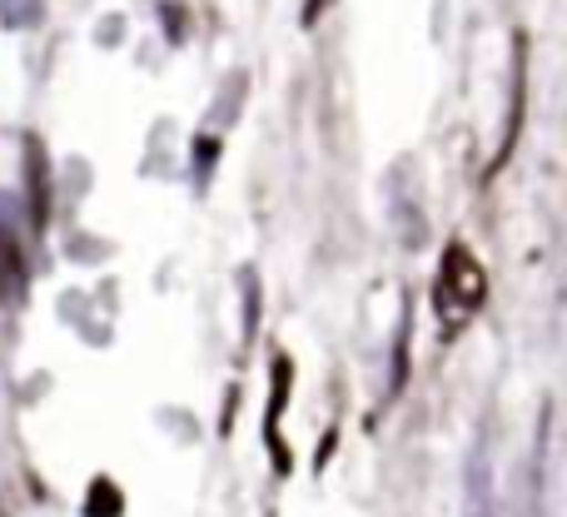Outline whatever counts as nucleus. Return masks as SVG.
Returning <instances> with one entry per match:
<instances>
[{"label":"nucleus","instance_id":"obj_3","mask_svg":"<svg viewBox=\"0 0 567 517\" xmlns=\"http://www.w3.org/2000/svg\"><path fill=\"white\" fill-rule=\"evenodd\" d=\"M30 189H35V225L50 219V199H45V159H40L35 139H30Z\"/></svg>","mask_w":567,"mask_h":517},{"label":"nucleus","instance_id":"obj_2","mask_svg":"<svg viewBox=\"0 0 567 517\" xmlns=\"http://www.w3.org/2000/svg\"><path fill=\"white\" fill-rule=\"evenodd\" d=\"M468 517H498V508H493V478L478 458L468 463Z\"/></svg>","mask_w":567,"mask_h":517},{"label":"nucleus","instance_id":"obj_4","mask_svg":"<svg viewBox=\"0 0 567 517\" xmlns=\"http://www.w3.org/2000/svg\"><path fill=\"white\" fill-rule=\"evenodd\" d=\"M85 513H90V517H115V513H120V508H115V488H110V483H95V508L85 503Z\"/></svg>","mask_w":567,"mask_h":517},{"label":"nucleus","instance_id":"obj_5","mask_svg":"<svg viewBox=\"0 0 567 517\" xmlns=\"http://www.w3.org/2000/svg\"><path fill=\"white\" fill-rule=\"evenodd\" d=\"M329 6V0H309V6H303V25H313V20H319V10Z\"/></svg>","mask_w":567,"mask_h":517},{"label":"nucleus","instance_id":"obj_1","mask_svg":"<svg viewBox=\"0 0 567 517\" xmlns=\"http://www.w3.org/2000/svg\"><path fill=\"white\" fill-rule=\"evenodd\" d=\"M443 289L458 299V309H478L483 293H488V279H483L478 259L463 245H449V255H443Z\"/></svg>","mask_w":567,"mask_h":517}]
</instances>
